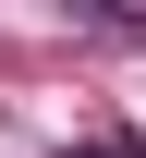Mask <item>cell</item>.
<instances>
[{"mask_svg":"<svg viewBox=\"0 0 146 158\" xmlns=\"http://www.w3.org/2000/svg\"><path fill=\"white\" fill-rule=\"evenodd\" d=\"M85 12H98V24H134V12H146V0H85Z\"/></svg>","mask_w":146,"mask_h":158,"instance_id":"6da1fadb","label":"cell"},{"mask_svg":"<svg viewBox=\"0 0 146 158\" xmlns=\"http://www.w3.org/2000/svg\"><path fill=\"white\" fill-rule=\"evenodd\" d=\"M85 158H134V146H85Z\"/></svg>","mask_w":146,"mask_h":158,"instance_id":"7a4b0ae2","label":"cell"}]
</instances>
